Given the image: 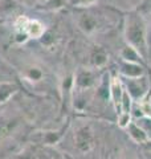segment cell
Masks as SVG:
<instances>
[{"instance_id": "13", "label": "cell", "mask_w": 151, "mask_h": 159, "mask_svg": "<svg viewBox=\"0 0 151 159\" xmlns=\"http://www.w3.org/2000/svg\"><path fill=\"white\" fill-rule=\"evenodd\" d=\"M17 92H19V88L16 84L9 82V81H2L0 82V105L8 102Z\"/></svg>"}, {"instance_id": "4", "label": "cell", "mask_w": 151, "mask_h": 159, "mask_svg": "<svg viewBox=\"0 0 151 159\" xmlns=\"http://www.w3.org/2000/svg\"><path fill=\"white\" fill-rule=\"evenodd\" d=\"M101 80L97 69L80 68L74 72V90L73 92H90L97 89Z\"/></svg>"}, {"instance_id": "8", "label": "cell", "mask_w": 151, "mask_h": 159, "mask_svg": "<svg viewBox=\"0 0 151 159\" xmlns=\"http://www.w3.org/2000/svg\"><path fill=\"white\" fill-rule=\"evenodd\" d=\"M117 72L119 74V77L122 78H137L142 77L146 74V69L143 64H137V62H129L121 60L118 64Z\"/></svg>"}, {"instance_id": "21", "label": "cell", "mask_w": 151, "mask_h": 159, "mask_svg": "<svg viewBox=\"0 0 151 159\" xmlns=\"http://www.w3.org/2000/svg\"><path fill=\"white\" fill-rule=\"evenodd\" d=\"M53 159H68V158L65 157V155H61V154H58V155H56V157H54Z\"/></svg>"}, {"instance_id": "6", "label": "cell", "mask_w": 151, "mask_h": 159, "mask_svg": "<svg viewBox=\"0 0 151 159\" xmlns=\"http://www.w3.org/2000/svg\"><path fill=\"white\" fill-rule=\"evenodd\" d=\"M73 143H74V147L77 148V151L82 154L90 152L95 146V135H94L93 129L89 125L80 126L74 131Z\"/></svg>"}, {"instance_id": "9", "label": "cell", "mask_w": 151, "mask_h": 159, "mask_svg": "<svg viewBox=\"0 0 151 159\" xmlns=\"http://www.w3.org/2000/svg\"><path fill=\"white\" fill-rule=\"evenodd\" d=\"M88 60H89V65H88L89 68L99 70V69H102L103 66H106V64L109 62V54L102 47L94 45L89 51Z\"/></svg>"}, {"instance_id": "20", "label": "cell", "mask_w": 151, "mask_h": 159, "mask_svg": "<svg viewBox=\"0 0 151 159\" xmlns=\"http://www.w3.org/2000/svg\"><path fill=\"white\" fill-rule=\"evenodd\" d=\"M17 159H34V155L31 152H24V154H20Z\"/></svg>"}, {"instance_id": "16", "label": "cell", "mask_w": 151, "mask_h": 159, "mask_svg": "<svg viewBox=\"0 0 151 159\" xmlns=\"http://www.w3.org/2000/svg\"><path fill=\"white\" fill-rule=\"evenodd\" d=\"M133 121L146 133L149 141H151V116H143V117H139L137 119H133Z\"/></svg>"}, {"instance_id": "15", "label": "cell", "mask_w": 151, "mask_h": 159, "mask_svg": "<svg viewBox=\"0 0 151 159\" xmlns=\"http://www.w3.org/2000/svg\"><path fill=\"white\" fill-rule=\"evenodd\" d=\"M17 122L16 121H0V141H3L4 138H7L8 135H11V133L13 131V129L16 127Z\"/></svg>"}, {"instance_id": "18", "label": "cell", "mask_w": 151, "mask_h": 159, "mask_svg": "<svg viewBox=\"0 0 151 159\" xmlns=\"http://www.w3.org/2000/svg\"><path fill=\"white\" fill-rule=\"evenodd\" d=\"M98 2L99 0H69V6H72L74 8H89V7H93Z\"/></svg>"}, {"instance_id": "23", "label": "cell", "mask_w": 151, "mask_h": 159, "mask_svg": "<svg viewBox=\"0 0 151 159\" xmlns=\"http://www.w3.org/2000/svg\"><path fill=\"white\" fill-rule=\"evenodd\" d=\"M146 147H147V148H150V150H151V141H149L147 143H146V145H144Z\"/></svg>"}, {"instance_id": "24", "label": "cell", "mask_w": 151, "mask_h": 159, "mask_svg": "<svg viewBox=\"0 0 151 159\" xmlns=\"http://www.w3.org/2000/svg\"><path fill=\"white\" fill-rule=\"evenodd\" d=\"M39 2H43V3H47V0H39Z\"/></svg>"}, {"instance_id": "17", "label": "cell", "mask_w": 151, "mask_h": 159, "mask_svg": "<svg viewBox=\"0 0 151 159\" xmlns=\"http://www.w3.org/2000/svg\"><path fill=\"white\" fill-rule=\"evenodd\" d=\"M131 121H133L131 114H125V113L117 114V125L119 129H122V130H126V127L130 125Z\"/></svg>"}, {"instance_id": "12", "label": "cell", "mask_w": 151, "mask_h": 159, "mask_svg": "<svg viewBox=\"0 0 151 159\" xmlns=\"http://www.w3.org/2000/svg\"><path fill=\"white\" fill-rule=\"evenodd\" d=\"M119 57L121 60H123V61H129V62H137V64H143L144 65V60L143 57L139 54L138 51H135V49L133 47H130V45H126L123 48H121V51H119Z\"/></svg>"}, {"instance_id": "3", "label": "cell", "mask_w": 151, "mask_h": 159, "mask_svg": "<svg viewBox=\"0 0 151 159\" xmlns=\"http://www.w3.org/2000/svg\"><path fill=\"white\" fill-rule=\"evenodd\" d=\"M81 9L80 13L76 17V23H77L78 29L85 34H94L98 33L101 31H103L105 28V20L103 15L98 13L92 9V7L89 8H78Z\"/></svg>"}, {"instance_id": "11", "label": "cell", "mask_w": 151, "mask_h": 159, "mask_svg": "<svg viewBox=\"0 0 151 159\" xmlns=\"http://www.w3.org/2000/svg\"><path fill=\"white\" fill-rule=\"evenodd\" d=\"M23 77L31 84H39L44 80L45 73L43 70V68H40L37 65H28L24 68Z\"/></svg>"}, {"instance_id": "7", "label": "cell", "mask_w": 151, "mask_h": 159, "mask_svg": "<svg viewBox=\"0 0 151 159\" xmlns=\"http://www.w3.org/2000/svg\"><path fill=\"white\" fill-rule=\"evenodd\" d=\"M109 92H110V102L114 107L115 113H119L121 110V103H122V96L125 92V85L122 78L119 74H114V76H109Z\"/></svg>"}, {"instance_id": "22", "label": "cell", "mask_w": 151, "mask_h": 159, "mask_svg": "<svg viewBox=\"0 0 151 159\" xmlns=\"http://www.w3.org/2000/svg\"><path fill=\"white\" fill-rule=\"evenodd\" d=\"M119 159H135V158L131 157V155H123V157H121Z\"/></svg>"}, {"instance_id": "10", "label": "cell", "mask_w": 151, "mask_h": 159, "mask_svg": "<svg viewBox=\"0 0 151 159\" xmlns=\"http://www.w3.org/2000/svg\"><path fill=\"white\" fill-rule=\"evenodd\" d=\"M126 131H127V135L131 138V141L137 145H146L149 142V138L146 135V133L140 129L134 121L130 122V125L126 127Z\"/></svg>"}, {"instance_id": "1", "label": "cell", "mask_w": 151, "mask_h": 159, "mask_svg": "<svg viewBox=\"0 0 151 159\" xmlns=\"http://www.w3.org/2000/svg\"><path fill=\"white\" fill-rule=\"evenodd\" d=\"M123 37L127 45L133 47L146 61L150 54L147 21L137 9L130 11L123 20Z\"/></svg>"}, {"instance_id": "5", "label": "cell", "mask_w": 151, "mask_h": 159, "mask_svg": "<svg viewBox=\"0 0 151 159\" xmlns=\"http://www.w3.org/2000/svg\"><path fill=\"white\" fill-rule=\"evenodd\" d=\"M122 81L126 90H127V93L130 94V97L133 98L134 102H142L149 96L151 84L146 74L137 78H122Z\"/></svg>"}, {"instance_id": "19", "label": "cell", "mask_w": 151, "mask_h": 159, "mask_svg": "<svg viewBox=\"0 0 151 159\" xmlns=\"http://www.w3.org/2000/svg\"><path fill=\"white\" fill-rule=\"evenodd\" d=\"M137 11H139L143 16H146V15H150L151 16V0H142V3L139 4Z\"/></svg>"}, {"instance_id": "14", "label": "cell", "mask_w": 151, "mask_h": 159, "mask_svg": "<svg viewBox=\"0 0 151 159\" xmlns=\"http://www.w3.org/2000/svg\"><path fill=\"white\" fill-rule=\"evenodd\" d=\"M62 134L60 130H50V131H43L39 134L37 141L43 145H56L61 139Z\"/></svg>"}, {"instance_id": "2", "label": "cell", "mask_w": 151, "mask_h": 159, "mask_svg": "<svg viewBox=\"0 0 151 159\" xmlns=\"http://www.w3.org/2000/svg\"><path fill=\"white\" fill-rule=\"evenodd\" d=\"M13 29L15 40L19 44H24L28 40H40L47 32V27L43 21L37 19H29L24 15L15 20Z\"/></svg>"}]
</instances>
